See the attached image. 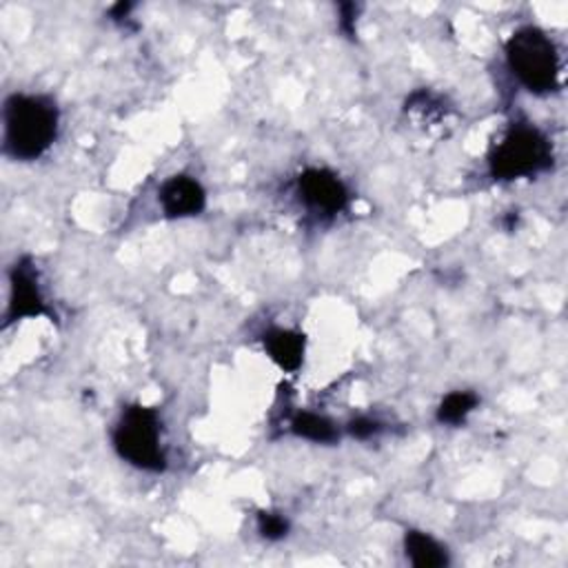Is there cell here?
Returning <instances> with one entry per match:
<instances>
[{"instance_id":"cell-1","label":"cell","mask_w":568,"mask_h":568,"mask_svg":"<svg viewBox=\"0 0 568 568\" xmlns=\"http://www.w3.org/2000/svg\"><path fill=\"white\" fill-rule=\"evenodd\" d=\"M58 135L56 102L45 96L14 94L6 102V154L30 163L41 159Z\"/></svg>"},{"instance_id":"cell-2","label":"cell","mask_w":568,"mask_h":568,"mask_svg":"<svg viewBox=\"0 0 568 568\" xmlns=\"http://www.w3.org/2000/svg\"><path fill=\"white\" fill-rule=\"evenodd\" d=\"M113 447L135 469L152 473L167 469V456L161 445V419L150 406L133 404L122 411L113 432Z\"/></svg>"},{"instance_id":"cell-3","label":"cell","mask_w":568,"mask_h":568,"mask_svg":"<svg viewBox=\"0 0 568 568\" xmlns=\"http://www.w3.org/2000/svg\"><path fill=\"white\" fill-rule=\"evenodd\" d=\"M513 76L533 94L559 89V56L553 41L537 28L517 30L506 43Z\"/></svg>"},{"instance_id":"cell-4","label":"cell","mask_w":568,"mask_h":568,"mask_svg":"<svg viewBox=\"0 0 568 568\" xmlns=\"http://www.w3.org/2000/svg\"><path fill=\"white\" fill-rule=\"evenodd\" d=\"M553 163L550 142L528 124L513 127L489 156L491 176L495 181H517L546 172Z\"/></svg>"},{"instance_id":"cell-5","label":"cell","mask_w":568,"mask_h":568,"mask_svg":"<svg viewBox=\"0 0 568 568\" xmlns=\"http://www.w3.org/2000/svg\"><path fill=\"white\" fill-rule=\"evenodd\" d=\"M12 287H10V305H8V325L25 320V318H41L50 316L47 303L43 298L41 284L32 262L25 258L14 264L12 269Z\"/></svg>"},{"instance_id":"cell-6","label":"cell","mask_w":568,"mask_h":568,"mask_svg":"<svg viewBox=\"0 0 568 568\" xmlns=\"http://www.w3.org/2000/svg\"><path fill=\"white\" fill-rule=\"evenodd\" d=\"M298 194L303 203L318 214H340L349 205L345 183L329 170H307L298 178Z\"/></svg>"},{"instance_id":"cell-7","label":"cell","mask_w":568,"mask_h":568,"mask_svg":"<svg viewBox=\"0 0 568 568\" xmlns=\"http://www.w3.org/2000/svg\"><path fill=\"white\" fill-rule=\"evenodd\" d=\"M207 194L192 176H174L161 189V207L167 218H192L203 214Z\"/></svg>"},{"instance_id":"cell-8","label":"cell","mask_w":568,"mask_h":568,"mask_svg":"<svg viewBox=\"0 0 568 568\" xmlns=\"http://www.w3.org/2000/svg\"><path fill=\"white\" fill-rule=\"evenodd\" d=\"M262 342H264V351L269 353V358L282 371L294 373L303 367L305 349H307V340L303 334L290 331V329H271L269 334H264Z\"/></svg>"},{"instance_id":"cell-9","label":"cell","mask_w":568,"mask_h":568,"mask_svg":"<svg viewBox=\"0 0 568 568\" xmlns=\"http://www.w3.org/2000/svg\"><path fill=\"white\" fill-rule=\"evenodd\" d=\"M404 550L413 566L417 568H440L449 564L447 548L434 539L429 533L408 531L404 535Z\"/></svg>"},{"instance_id":"cell-10","label":"cell","mask_w":568,"mask_h":568,"mask_svg":"<svg viewBox=\"0 0 568 568\" xmlns=\"http://www.w3.org/2000/svg\"><path fill=\"white\" fill-rule=\"evenodd\" d=\"M292 432L298 438L318 443V445H331L338 440V429L334 426L331 419H327L325 415L318 413H298L292 422Z\"/></svg>"},{"instance_id":"cell-11","label":"cell","mask_w":568,"mask_h":568,"mask_svg":"<svg viewBox=\"0 0 568 568\" xmlns=\"http://www.w3.org/2000/svg\"><path fill=\"white\" fill-rule=\"evenodd\" d=\"M478 395L471 393V391H456V393H449L440 408H438V422L440 424H451V426H458L462 424L471 413L473 408L478 406Z\"/></svg>"},{"instance_id":"cell-12","label":"cell","mask_w":568,"mask_h":568,"mask_svg":"<svg viewBox=\"0 0 568 568\" xmlns=\"http://www.w3.org/2000/svg\"><path fill=\"white\" fill-rule=\"evenodd\" d=\"M258 531L264 539L269 542H277L282 539L284 535L290 533V522L284 520L280 513H269V511H262L258 515Z\"/></svg>"},{"instance_id":"cell-13","label":"cell","mask_w":568,"mask_h":568,"mask_svg":"<svg viewBox=\"0 0 568 568\" xmlns=\"http://www.w3.org/2000/svg\"><path fill=\"white\" fill-rule=\"evenodd\" d=\"M380 432V422L371 419V417H356L349 424V434L358 440H369L371 436H375Z\"/></svg>"},{"instance_id":"cell-14","label":"cell","mask_w":568,"mask_h":568,"mask_svg":"<svg viewBox=\"0 0 568 568\" xmlns=\"http://www.w3.org/2000/svg\"><path fill=\"white\" fill-rule=\"evenodd\" d=\"M340 30H342L349 39H353V34H356V6H342Z\"/></svg>"}]
</instances>
